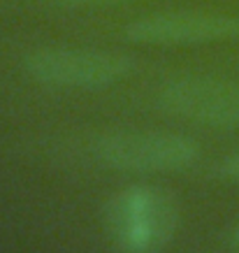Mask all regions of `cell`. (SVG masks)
<instances>
[{
	"label": "cell",
	"mask_w": 239,
	"mask_h": 253,
	"mask_svg": "<svg viewBox=\"0 0 239 253\" xmlns=\"http://www.w3.org/2000/svg\"><path fill=\"white\" fill-rule=\"evenodd\" d=\"M105 223L121 251L154 253L177 235L181 207L172 191L162 186L132 184L109 198Z\"/></svg>",
	"instance_id": "6da1fadb"
},
{
	"label": "cell",
	"mask_w": 239,
	"mask_h": 253,
	"mask_svg": "<svg viewBox=\"0 0 239 253\" xmlns=\"http://www.w3.org/2000/svg\"><path fill=\"white\" fill-rule=\"evenodd\" d=\"M95 161L125 174L179 172L200 161V144L170 130H114L93 142Z\"/></svg>",
	"instance_id": "7a4b0ae2"
},
{
	"label": "cell",
	"mask_w": 239,
	"mask_h": 253,
	"mask_svg": "<svg viewBox=\"0 0 239 253\" xmlns=\"http://www.w3.org/2000/svg\"><path fill=\"white\" fill-rule=\"evenodd\" d=\"M23 70L38 84L54 88H107L135 70V61L121 51L84 46H42L23 58Z\"/></svg>",
	"instance_id": "3957f363"
},
{
	"label": "cell",
	"mask_w": 239,
	"mask_h": 253,
	"mask_svg": "<svg viewBox=\"0 0 239 253\" xmlns=\"http://www.w3.org/2000/svg\"><path fill=\"white\" fill-rule=\"evenodd\" d=\"M158 105L170 116L202 128H239V82L211 75L170 79L158 91Z\"/></svg>",
	"instance_id": "277c9868"
},
{
	"label": "cell",
	"mask_w": 239,
	"mask_h": 253,
	"mask_svg": "<svg viewBox=\"0 0 239 253\" xmlns=\"http://www.w3.org/2000/svg\"><path fill=\"white\" fill-rule=\"evenodd\" d=\"M125 38L147 46H200L239 38V16L221 12H154L125 26Z\"/></svg>",
	"instance_id": "5b68a950"
},
{
	"label": "cell",
	"mask_w": 239,
	"mask_h": 253,
	"mask_svg": "<svg viewBox=\"0 0 239 253\" xmlns=\"http://www.w3.org/2000/svg\"><path fill=\"white\" fill-rule=\"evenodd\" d=\"M221 174L232 184H239V151H232L221 161Z\"/></svg>",
	"instance_id": "8992f818"
},
{
	"label": "cell",
	"mask_w": 239,
	"mask_h": 253,
	"mask_svg": "<svg viewBox=\"0 0 239 253\" xmlns=\"http://www.w3.org/2000/svg\"><path fill=\"white\" fill-rule=\"evenodd\" d=\"M230 246L235 253H239V218L235 221V225H232V230H230Z\"/></svg>",
	"instance_id": "52a82bcc"
},
{
	"label": "cell",
	"mask_w": 239,
	"mask_h": 253,
	"mask_svg": "<svg viewBox=\"0 0 239 253\" xmlns=\"http://www.w3.org/2000/svg\"><path fill=\"white\" fill-rule=\"evenodd\" d=\"M63 2H72V5H100V2H125V0H63Z\"/></svg>",
	"instance_id": "ba28073f"
}]
</instances>
